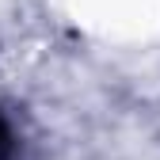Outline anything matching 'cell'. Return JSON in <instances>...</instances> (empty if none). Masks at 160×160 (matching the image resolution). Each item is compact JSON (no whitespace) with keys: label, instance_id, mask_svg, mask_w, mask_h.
<instances>
[{"label":"cell","instance_id":"1","mask_svg":"<svg viewBox=\"0 0 160 160\" xmlns=\"http://www.w3.org/2000/svg\"><path fill=\"white\" fill-rule=\"evenodd\" d=\"M19 156V133L12 126V118L0 111V160H15Z\"/></svg>","mask_w":160,"mask_h":160}]
</instances>
